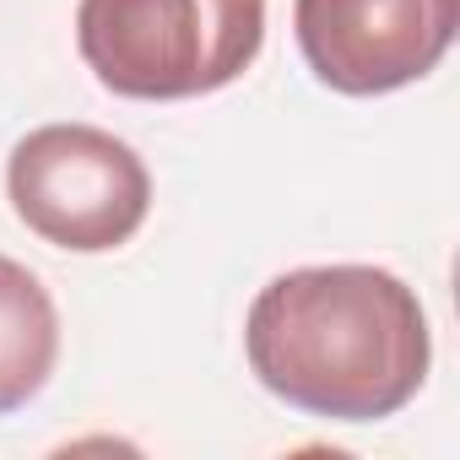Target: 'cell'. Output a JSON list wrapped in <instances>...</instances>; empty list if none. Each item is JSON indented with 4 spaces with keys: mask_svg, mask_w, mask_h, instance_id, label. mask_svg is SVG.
<instances>
[{
    "mask_svg": "<svg viewBox=\"0 0 460 460\" xmlns=\"http://www.w3.org/2000/svg\"><path fill=\"white\" fill-rule=\"evenodd\" d=\"M6 195L44 244L103 255L141 234L152 211V173L98 125H39L12 146Z\"/></svg>",
    "mask_w": 460,
    "mask_h": 460,
    "instance_id": "3",
    "label": "cell"
},
{
    "mask_svg": "<svg viewBox=\"0 0 460 460\" xmlns=\"http://www.w3.org/2000/svg\"><path fill=\"white\" fill-rule=\"evenodd\" d=\"M309 71L347 98L422 82L455 44L460 0H293Z\"/></svg>",
    "mask_w": 460,
    "mask_h": 460,
    "instance_id": "4",
    "label": "cell"
},
{
    "mask_svg": "<svg viewBox=\"0 0 460 460\" xmlns=\"http://www.w3.org/2000/svg\"><path fill=\"white\" fill-rule=\"evenodd\" d=\"M60 358V314L49 288L12 255H0V417L28 406Z\"/></svg>",
    "mask_w": 460,
    "mask_h": 460,
    "instance_id": "5",
    "label": "cell"
},
{
    "mask_svg": "<svg viewBox=\"0 0 460 460\" xmlns=\"http://www.w3.org/2000/svg\"><path fill=\"white\" fill-rule=\"evenodd\" d=\"M255 379L331 422L395 417L428 379L422 298L379 266H298L261 288L244 320Z\"/></svg>",
    "mask_w": 460,
    "mask_h": 460,
    "instance_id": "1",
    "label": "cell"
},
{
    "mask_svg": "<svg viewBox=\"0 0 460 460\" xmlns=\"http://www.w3.org/2000/svg\"><path fill=\"white\" fill-rule=\"evenodd\" d=\"M266 44V0H82L87 71L141 103L206 98L239 82Z\"/></svg>",
    "mask_w": 460,
    "mask_h": 460,
    "instance_id": "2",
    "label": "cell"
}]
</instances>
